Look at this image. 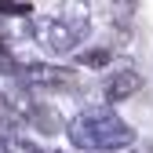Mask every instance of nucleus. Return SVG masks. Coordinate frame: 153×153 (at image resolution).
Here are the masks:
<instances>
[{"mask_svg": "<svg viewBox=\"0 0 153 153\" xmlns=\"http://www.w3.org/2000/svg\"><path fill=\"white\" fill-rule=\"evenodd\" d=\"M73 142L76 146H117V142H128V128L109 117V113H88L73 124Z\"/></svg>", "mask_w": 153, "mask_h": 153, "instance_id": "1", "label": "nucleus"}, {"mask_svg": "<svg viewBox=\"0 0 153 153\" xmlns=\"http://www.w3.org/2000/svg\"><path fill=\"white\" fill-rule=\"evenodd\" d=\"M40 40H44V48H51V51H73L76 29H69L62 18H48V22H40Z\"/></svg>", "mask_w": 153, "mask_h": 153, "instance_id": "2", "label": "nucleus"}, {"mask_svg": "<svg viewBox=\"0 0 153 153\" xmlns=\"http://www.w3.org/2000/svg\"><path fill=\"white\" fill-rule=\"evenodd\" d=\"M139 73H131V69H124V73H113L109 76V84H106V99L109 102H120V99H128V95H135L139 91Z\"/></svg>", "mask_w": 153, "mask_h": 153, "instance_id": "3", "label": "nucleus"}, {"mask_svg": "<svg viewBox=\"0 0 153 153\" xmlns=\"http://www.w3.org/2000/svg\"><path fill=\"white\" fill-rule=\"evenodd\" d=\"M29 84H44V88H69L73 84V73L69 69H51V66H33L26 73Z\"/></svg>", "mask_w": 153, "mask_h": 153, "instance_id": "4", "label": "nucleus"}, {"mask_svg": "<svg viewBox=\"0 0 153 153\" xmlns=\"http://www.w3.org/2000/svg\"><path fill=\"white\" fill-rule=\"evenodd\" d=\"M33 120L40 124L44 131H59V113H48V109H36V113H33Z\"/></svg>", "mask_w": 153, "mask_h": 153, "instance_id": "5", "label": "nucleus"}]
</instances>
